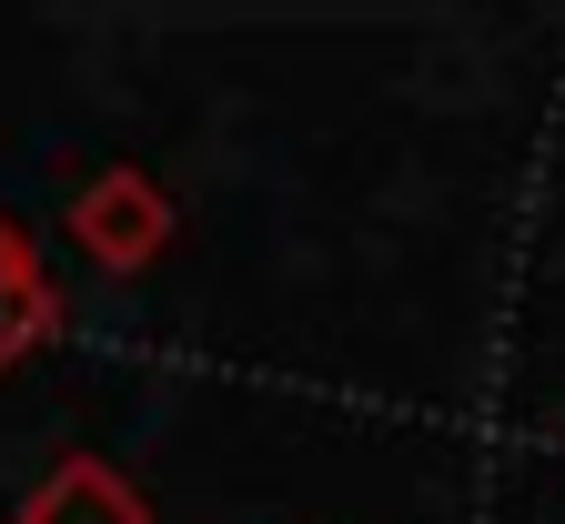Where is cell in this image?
Segmentation results:
<instances>
[{"label":"cell","mask_w":565,"mask_h":524,"mask_svg":"<svg viewBox=\"0 0 565 524\" xmlns=\"http://www.w3.org/2000/svg\"><path fill=\"white\" fill-rule=\"evenodd\" d=\"M21 524H152V504H141V484L111 455H61L21 494Z\"/></svg>","instance_id":"2"},{"label":"cell","mask_w":565,"mask_h":524,"mask_svg":"<svg viewBox=\"0 0 565 524\" xmlns=\"http://www.w3.org/2000/svg\"><path fill=\"white\" fill-rule=\"evenodd\" d=\"M51 323H61V292H51V272H41V243L0 212V373L31 363V353L51 343Z\"/></svg>","instance_id":"3"},{"label":"cell","mask_w":565,"mask_h":524,"mask_svg":"<svg viewBox=\"0 0 565 524\" xmlns=\"http://www.w3.org/2000/svg\"><path fill=\"white\" fill-rule=\"evenodd\" d=\"M172 192L141 172V162H102L82 192H71V212H61V233L82 243L102 272H141V263H162V243H172Z\"/></svg>","instance_id":"1"}]
</instances>
